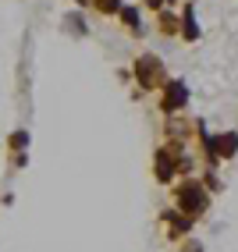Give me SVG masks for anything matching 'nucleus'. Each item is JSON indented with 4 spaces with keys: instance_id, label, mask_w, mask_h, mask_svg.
<instances>
[{
    "instance_id": "nucleus-5",
    "label": "nucleus",
    "mask_w": 238,
    "mask_h": 252,
    "mask_svg": "<svg viewBox=\"0 0 238 252\" xmlns=\"http://www.w3.org/2000/svg\"><path fill=\"white\" fill-rule=\"evenodd\" d=\"M235 146H238V139H235V135H220V142H217V149H220L224 157H228V153H235Z\"/></svg>"
},
{
    "instance_id": "nucleus-6",
    "label": "nucleus",
    "mask_w": 238,
    "mask_h": 252,
    "mask_svg": "<svg viewBox=\"0 0 238 252\" xmlns=\"http://www.w3.org/2000/svg\"><path fill=\"white\" fill-rule=\"evenodd\" d=\"M11 146H14V149L29 146V131H14V135H11Z\"/></svg>"
},
{
    "instance_id": "nucleus-1",
    "label": "nucleus",
    "mask_w": 238,
    "mask_h": 252,
    "mask_svg": "<svg viewBox=\"0 0 238 252\" xmlns=\"http://www.w3.org/2000/svg\"><path fill=\"white\" fill-rule=\"evenodd\" d=\"M157 71H160V61H157V57H142V61H135V75H139L142 86H153V82H157Z\"/></svg>"
},
{
    "instance_id": "nucleus-3",
    "label": "nucleus",
    "mask_w": 238,
    "mask_h": 252,
    "mask_svg": "<svg viewBox=\"0 0 238 252\" xmlns=\"http://www.w3.org/2000/svg\"><path fill=\"white\" fill-rule=\"evenodd\" d=\"M203 203H206V199H203V192H199V185H185L181 189V206L185 210H203Z\"/></svg>"
},
{
    "instance_id": "nucleus-4",
    "label": "nucleus",
    "mask_w": 238,
    "mask_h": 252,
    "mask_svg": "<svg viewBox=\"0 0 238 252\" xmlns=\"http://www.w3.org/2000/svg\"><path fill=\"white\" fill-rule=\"evenodd\" d=\"M121 18H125V25H128L132 32L142 29V18H139V11H135V7H121Z\"/></svg>"
},
{
    "instance_id": "nucleus-2",
    "label": "nucleus",
    "mask_w": 238,
    "mask_h": 252,
    "mask_svg": "<svg viewBox=\"0 0 238 252\" xmlns=\"http://www.w3.org/2000/svg\"><path fill=\"white\" fill-rule=\"evenodd\" d=\"M185 103V86L181 82H167V89H164V110H174Z\"/></svg>"
},
{
    "instance_id": "nucleus-7",
    "label": "nucleus",
    "mask_w": 238,
    "mask_h": 252,
    "mask_svg": "<svg viewBox=\"0 0 238 252\" xmlns=\"http://www.w3.org/2000/svg\"><path fill=\"white\" fill-rule=\"evenodd\" d=\"M100 11L110 14V11H121V0H100Z\"/></svg>"
}]
</instances>
